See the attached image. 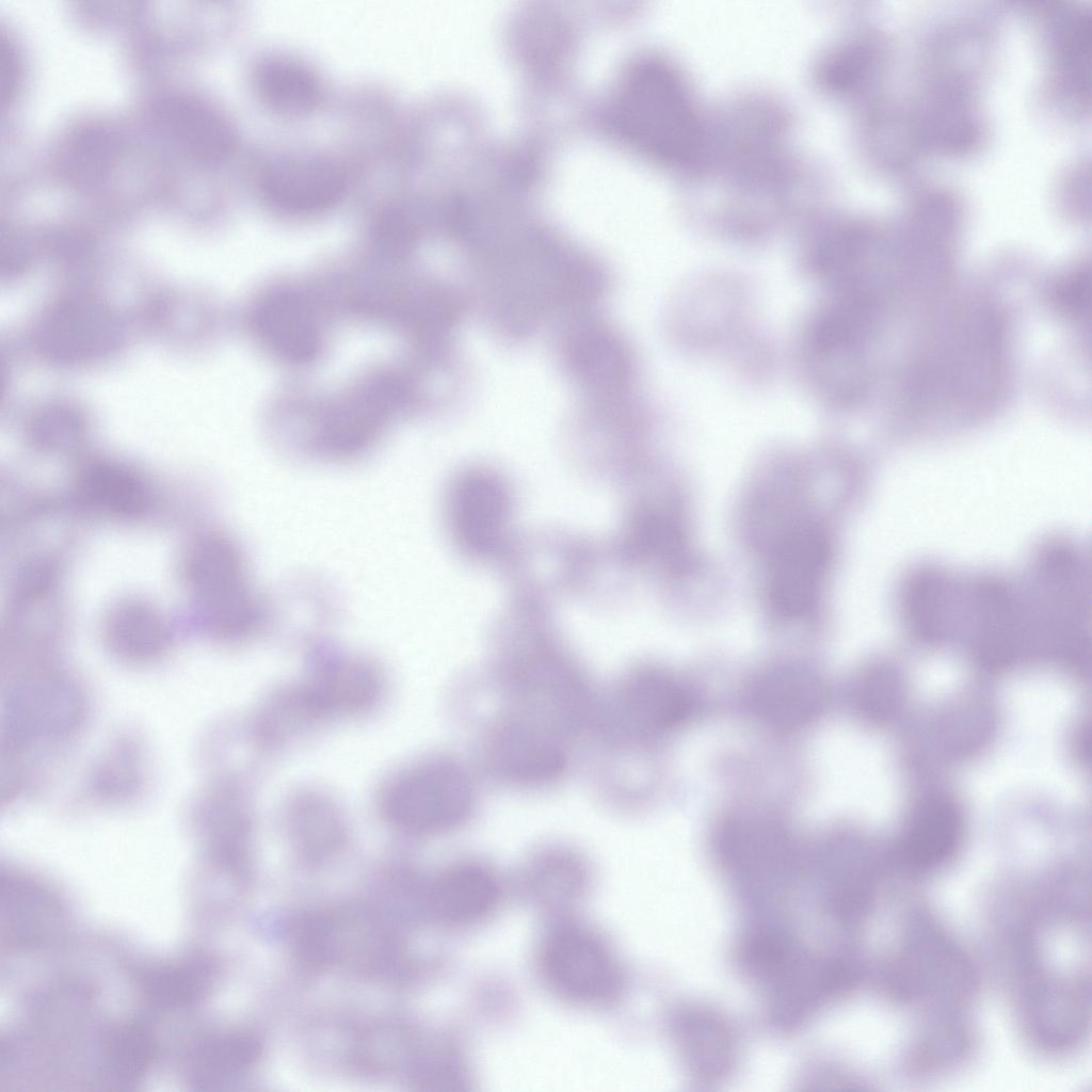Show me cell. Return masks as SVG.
<instances>
[{
	"mask_svg": "<svg viewBox=\"0 0 1092 1092\" xmlns=\"http://www.w3.org/2000/svg\"><path fill=\"white\" fill-rule=\"evenodd\" d=\"M494 244L473 256V272L486 321L505 340L594 310L609 291L608 269L585 254L543 241Z\"/></svg>",
	"mask_w": 1092,
	"mask_h": 1092,
	"instance_id": "cell-1",
	"label": "cell"
},
{
	"mask_svg": "<svg viewBox=\"0 0 1092 1092\" xmlns=\"http://www.w3.org/2000/svg\"><path fill=\"white\" fill-rule=\"evenodd\" d=\"M613 111L621 134L658 162L684 166L702 154L705 127L693 95L663 60H644L627 74Z\"/></svg>",
	"mask_w": 1092,
	"mask_h": 1092,
	"instance_id": "cell-2",
	"label": "cell"
},
{
	"mask_svg": "<svg viewBox=\"0 0 1092 1092\" xmlns=\"http://www.w3.org/2000/svg\"><path fill=\"white\" fill-rule=\"evenodd\" d=\"M179 578L197 607L202 626L215 640H246L271 616L270 606L252 582L241 548L223 533H200L186 545Z\"/></svg>",
	"mask_w": 1092,
	"mask_h": 1092,
	"instance_id": "cell-3",
	"label": "cell"
},
{
	"mask_svg": "<svg viewBox=\"0 0 1092 1092\" xmlns=\"http://www.w3.org/2000/svg\"><path fill=\"white\" fill-rule=\"evenodd\" d=\"M479 791L461 759L433 755L405 767L381 789L380 814L392 828L416 836L457 831L476 816Z\"/></svg>",
	"mask_w": 1092,
	"mask_h": 1092,
	"instance_id": "cell-4",
	"label": "cell"
},
{
	"mask_svg": "<svg viewBox=\"0 0 1092 1092\" xmlns=\"http://www.w3.org/2000/svg\"><path fill=\"white\" fill-rule=\"evenodd\" d=\"M974 973L953 940L927 915H917L886 964L883 986L899 1002L954 1012L974 987Z\"/></svg>",
	"mask_w": 1092,
	"mask_h": 1092,
	"instance_id": "cell-5",
	"label": "cell"
},
{
	"mask_svg": "<svg viewBox=\"0 0 1092 1092\" xmlns=\"http://www.w3.org/2000/svg\"><path fill=\"white\" fill-rule=\"evenodd\" d=\"M791 835L767 815L742 813L718 823L713 854L740 896L760 903L787 889L797 878L799 858Z\"/></svg>",
	"mask_w": 1092,
	"mask_h": 1092,
	"instance_id": "cell-6",
	"label": "cell"
},
{
	"mask_svg": "<svg viewBox=\"0 0 1092 1092\" xmlns=\"http://www.w3.org/2000/svg\"><path fill=\"white\" fill-rule=\"evenodd\" d=\"M572 740L539 723L492 717L481 728L478 753L494 781L516 789H545L567 774Z\"/></svg>",
	"mask_w": 1092,
	"mask_h": 1092,
	"instance_id": "cell-7",
	"label": "cell"
},
{
	"mask_svg": "<svg viewBox=\"0 0 1092 1092\" xmlns=\"http://www.w3.org/2000/svg\"><path fill=\"white\" fill-rule=\"evenodd\" d=\"M594 311L559 323L558 360L583 399L627 396L633 380L630 349L619 330Z\"/></svg>",
	"mask_w": 1092,
	"mask_h": 1092,
	"instance_id": "cell-8",
	"label": "cell"
},
{
	"mask_svg": "<svg viewBox=\"0 0 1092 1092\" xmlns=\"http://www.w3.org/2000/svg\"><path fill=\"white\" fill-rule=\"evenodd\" d=\"M537 962L547 985L568 1001L598 1006L612 1001L622 991L623 974L616 958L588 929H553L540 946Z\"/></svg>",
	"mask_w": 1092,
	"mask_h": 1092,
	"instance_id": "cell-9",
	"label": "cell"
},
{
	"mask_svg": "<svg viewBox=\"0 0 1092 1092\" xmlns=\"http://www.w3.org/2000/svg\"><path fill=\"white\" fill-rule=\"evenodd\" d=\"M860 966L845 956H817L799 948L777 978L766 989L769 1014L783 1030L803 1025L833 998L851 990Z\"/></svg>",
	"mask_w": 1092,
	"mask_h": 1092,
	"instance_id": "cell-10",
	"label": "cell"
},
{
	"mask_svg": "<svg viewBox=\"0 0 1092 1092\" xmlns=\"http://www.w3.org/2000/svg\"><path fill=\"white\" fill-rule=\"evenodd\" d=\"M119 326L108 307L87 296H70L50 306L35 330L39 352L51 362L85 364L108 354Z\"/></svg>",
	"mask_w": 1092,
	"mask_h": 1092,
	"instance_id": "cell-11",
	"label": "cell"
},
{
	"mask_svg": "<svg viewBox=\"0 0 1092 1092\" xmlns=\"http://www.w3.org/2000/svg\"><path fill=\"white\" fill-rule=\"evenodd\" d=\"M78 690L59 677L19 682L9 694L6 737L10 751L30 742H55L78 730L83 703Z\"/></svg>",
	"mask_w": 1092,
	"mask_h": 1092,
	"instance_id": "cell-12",
	"label": "cell"
},
{
	"mask_svg": "<svg viewBox=\"0 0 1092 1092\" xmlns=\"http://www.w3.org/2000/svg\"><path fill=\"white\" fill-rule=\"evenodd\" d=\"M829 552L825 535L815 526H798L781 539L768 574V595L777 613L799 617L815 606Z\"/></svg>",
	"mask_w": 1092,
	"mask_h": 1092,
	"instance_id": "cell-13",
	"label": "cell"
},
{
	"mask_svg": "<svg viewBox=\"0 0 1092 1092\" xmlns=\"http://www.w3.org/2000/svg\"><path fill=\"white\" fill-rule=\"evenodd\" d=\"M347 188L344 168L322 155L276 158L264 167L260 178L266 200L275 209L295 215L319 213L336 206Z\"/></svg>",
	"mask_w": 1092,
	"mask_h": 1092,
	"instance_id": "cell-14",
	"label": "cell"
},
{
	"mask_svg": "<svg viewBox=\"0 0 1092 1092\" xmlns=\"http://www.w3.org/2000/svg\"><path fill=\"white\" fill-rule=\"evenodd\" d=\"M155 130L188 159L214 164L234 151L236 135L229 121L214 107L188 94L158 97L149 108Z\"/></svg>",
	"mask_w": 1092,
	"mask_h": 1092,
	"instance_id": "cell-15",
	"label": "cell"
},
{
	"mask_svg": "<svg viewBox=\"0 0 1092 1092\" xmlns=\"http://www.w3.org/2000/svg\"><path fill=\"white\" fill-rule=\"evenodd\" d=\"M301 687L323 720L370 709L381 695L382 678L367 659L321 646L312 653L309 677Z\"/></svg>",
	"mask_w": 1092,
	"mask_h": 1092,
	"instance_id": "cell-16",
	"label": "cell"
},
{
	"mask_svg": "<svg viewBox=\"0 0 1092 1092\" xmlns=\"http://www.w3.org/2000/svg\"><path fill=\"white\" fill-rule=\"evenodd\" d=\"M77 503L87 512L112 520H139L157 504L149 478L126 462L96 459L77 471L73 485Z\"/></svg>",
	"mask_w": 1092,
	"mask_h": 1092,
	"instance_id": "cell-17",
	"label": "cell"
},
{
	"mask_svg": "<svg viewBox=\"0 0 1092 1092\" xmlns=\"http://www.w3.org/2000/svg\"><path fill=\"white\" fill-rule=\"evenodd\" d=\"M818 866L825 911L844 925L862 921L877 895L874 871L865 852L838 837L832 838L822 845Z\"/></svg>",
	"mask_w": 1092,
	"mask_h": 1092,
	"instance_id": "cell-18",
	"label": "cell"
},
{
	"mask_svg": "<svg viewBox=\"0 0 1092 1092\" xmlns=\"http://www.w3.org/2000/svg\"><path fill=\"white\" fill-rule=\"evenodd\" d=\"M395 390L389 383H379L333 410L311 439L312 451L330 461L364 453L382 429Z\"/></svg>",
	"mask_w": 1092,
	"mask_h": 1092,
	"instance_id": "cell-19",
	"label": "cell"
},
{
	"mask_svg": "<svg viewBox=\"0 0 1092 1092\" xmlns=\"http://www.w3.org/2000/svg\"><path fill=\"white\" fill-rule=\"evenodd\" d=\"M2 937L11 947L41 948L63 926L57 899L42 885L13 872H2L0 887Z\"/></svg>",
	"mask_w": 1092,
	"mask_h": 1092,
	"instance_id": "cell-20",
	"label": "cell"
},
{
	"mask_svg": "<svg viewBox=\"0 0 1092 1092\" xmlns=\"http://www.w3.org/2000/svg\"><path fill=\"white\" fill-rule=\"evenodd\" d=\"M102 637L109 652L130 664L158 660L172 642L170 622L160 608L142 597L122 598L105 615Z\"/></svg>",
	"mask_w": 1092,
	"mask_h": 1092,
	"instance_id": "cell-21",
	"label": "cell"
},
{
	"mask_svg": "<svg viewBox=\"0 0 1092 1092\" xmlns=\"http://www.w3.org/2000/svg\"><path fill=\"white\" fill-rule=\"evenodd\" d=\"M500 884L496 873L482 862H457L432 882L428 903L434 915L450 925L482 921L498 904Z\"/></svg>",
	"mask_w": 1092,
	"mask_h": 1092,
	"instance_id": "cell-22",
	"label": "cell"
},
{
	"mask_svg": "<svg viewBox=\"0 0 1092 1092\" xmlns=\"http://www.w3.org/2000/svg\"><path fill=\"white\" fill-rule=\"evenodd\" d=\"M253 325L269 349L291 363H307L319 352L320 334L307 303L288 290L271 292L253 312Z\"/></svg>",
	"mask_w": 1092,
	"mask_h": 1092,
	"instance_id": "cell-23",
	"label": "cell"
},
{
	"mask_svg": "<svg viewBox=\"0 0 1092 1092\" xmlns=\"http://www.w3.org/2000/svg\"><path fill=\"white\" fill-rule=\"evenodd\" d=\"M823 702L820 680L798 668H778L761 675L750 692V704L756 716L786 729L813 721Z\"/></svg>",
	"mask_w": 1092,
	"mask_h": 1092,
	"instance_id": "cell-24",
	"label": "cell"
},
{
	"mask_svg": "<svg viewBox=\"0 0 1092 1092\" xmlns=\"http://www.w3.org/2000/svg\"><path fill=\"white\" fill-rule=\"evenodd\" d=\"M1032 1037L1048 1048H1064L1085 1032L1089 1002L1082 982L1041 980L1030 991L1026 1006Z\"/></svg>",
	"mask_w": 1092,
	"mask_h": 1092,
	"instance_id": "cell-25",
	"label": "cell"
},
{
	"mask_svg": "<svg viewBox=\"0 0 1092 1092\" xmlns=\"http://www.w3.org/2000/svg\"><path fill=\"white\" fill-rule=\"evenodd\" d=\"M673 1026L684 1064L694 1078L714 1082L732 1072L736 1040L719 1015L708 1010L688 1009L676 1016Z\"/></svg>",
	"mask_w": 1092,
	"mask_h": 1092,
	"instance_id": "cell-26",
	"label": "cell"
},
{
	"mask_svg": "<svg viewBox=\"0 0 1092 1092\" xmlns=\"http://www.w3.org/2000/svg\"><path fill=\"white\" fill-rule=\"evenodd\" d=\"M192 815L194 828L206 839L212 857L231 866L242 862L252 822L237 791L216 788L198 800Z\"/></svg>",
	"mask_w": 1092,
	"mask_h": 1092,
	"instance_id": "cell-27",
	"label": "cell"
},
{
	"mask_svg": "<svg viewBox=\"0 0 1092 1092\" xmlns=\"http://www.w3.org/2000/svg\"><path fill=\"white\" fill-rule=\"evenodd\" d=\"M917 815L902 840L900 857L909 870L927 873L953 856L961 837V821L954 806L945 801H933Z\"/></svg>",
	"mask_w": 1092,
	"mask_h": 1092,
	"instance_id": "cell-28",
	"label": "cell"
},
{
	"mask_svg": "<svg viewBox=\"0 0 1092 1092\" xmlns=\"http://www.w3.org/2000/svg\"><path fill=\"white\" fill-rule=\"evenodd\" d=\"M254 84L268 108L288 116H300L315 110L323 94L314 70L283 55L262 60L255 69Z\"/></svg>",
	"mask_w": 1092,
	"mask_h": 1092,
	"instance_id": "cell-29",
	"label": "cell"
},
{
	"mask_svg": "<svg viewBox=\"0 0 1092 1092\" xmlns=\"http://www.w3.org/2000/svg\"><path fill=\"white\" fill-rule=\"evenodd\" d=\"M122 143L111 128L86 124L63 140L57 158L61 176L78 187H92L108 178L114 168Z\"/></svg>",
	"mask_w": 1092,
	"mask_h": 1092,
	"instance_id": "cell-30",
	"label": "cell"
},
{
	"mask_svg": "<svg viewBox=\"0 0 1092 1092\" xmlns=\"http://www.w3.org/2000/svg\"><path fill=\"white\" fill-rule=\"evenodd\" d=\"M525 879L532 896L550 906L565 905L584 890L589 868L584 857L565 845H549L528 860Z\"/></svg>",
	"mask_w": 1092,
	"mask_h": 1092,
	"instance_id": "cell-31",
	"label": "cell"
},
{
	"mask_svg": "<svg viewBox=\"0 0 1092 1092\" xmlns=\"http://www.w3.org/2000/svg\"><path fill=\"white\" fill-rule=\"evenodd\" d=\"M259 1054V1042L251 1034L230 1032L209 1037L191 1053L190 1081L197 1089H213L244 1074Z\"/></svg>",
	"mask_w": 1092,
	"mask_h": 1092,
	"instance_id": "cell-32",
	"label": "cell"
},
{
	"mask_svg": "<svg viewBox=\"0 0 1092 1092\" xmlns=\"http://www.w3.org/2000/svg\"><path fill=\"white\" fill-rule=\"evenodd\" d=\"M286 829L294 846L308 856H321L340 846L343 816L326 797L315 792L294 798L286 810Z\"/></svg>",
	"mask_w": 1092,
	"mask_h": 1092,
	"instance_id": "cell-33",
	"label": "cell"
},
{
	"mask_svg": "<svg viewBox=\"0 0 1092 1092\" xmlns=\"http://www.w3.org/2000/svg\"><path fill=\"white\" fill-rule=\"evenodd\" d=\"M210 981L206 961L188 959L155 964L138 975V987L156 1008L174 1010L188 1007L203 996Z\"/></svg>",
	"mask_w": 1092,
	"mask_h": 1092,
	"instance_id": "cell-34",
	"label": "cell"
},
{
	"mask_svg": "<svg viewBox=\"0 0 1092 1092\" xmlns=\"http://www.w3.org/2000/svg\"><path fill=\"white\" fill-rule=\"evenodd\" d=\"M101 1054L109 1076L117 1083L130 1086L151 1066L157 1043L146 1027L124 1023L107 1030L101 1041Z\"/></svg>",
	"mask_w": 1092,
	"mask_h": 1092,
	"instance_id": "cell-35",
	"label": "cell"
},
{
	"mask_svg": "<svg viewBox=\"0 0 1092 1092\" xmlns=\"http://www.w3.org/2000/svg\"><path fill=\"white\" fill-rule=\"evenodd\" d=\"M968 1042L966 1026L958 1014H932L912 1048V1064L919 1071L944 1067L965 1054Z\"/></svg>",
	"mask_w": 1092,
	"mask_h": 1092,
	"instance_id": "cell-36",
	"label": "cell"
},
{
	"mask_svg": "<svg viewBox=\"0 0 1092 1092\" xmlns=\"http://www.w3.org/2000/svg\"><path fill=\"white\" fill-rule=\"evenodd\" d=\"M142 780L139 751L131 742L110 748L93 770L91 789L107 800L125 799L139 789Z\"/></svg>",
	"mask_w": 1092,
	"mask_h": 1092,
	"instance_id": "cell-37",
	"label": "cell"
},
{
	"mask_svg": "<svg viewBox=\"0 0 1092 1092\" xmlns=\"http://www.w3.org/2000/svg\"><path fill=\"white\" fill-rule=\"evenodd\" d=\"M81 431V420L75 413L55 408L42 413L32 422L30 438L39 451L57 453L71 448Z\"/></svg>",
	"mask_w": 1092,
	"mask_h": 1092,
	"instance_id": "cell-38",
	"label": "cell"
},
{
	"mask_svg": "<svg viewBox=\"0 0 1092 1092\" xmlns=\"http://www.w3.org/2000/svg\"><path fill=\"white\" fill-rule=\"evenodd\" d=\"M414 230L408 216L400 209L390 208L381 213L374 226L376 242L391 252L406 248Z\"/></svg>",
	"mask_w": 1092,
	"mask_h": 1092,
	"instance_id": "cell-39",
	"label": "cell"
},
{
	"mask_svg": "<svg viewBox=\"0 0 1092 1092\" xmlns=\"http://www.w3.org/2000/svg\"><path fill=\"white\" fill-rule=\"evenodd\" d=\"M20 60L14 43L0 35V101L3 107L14 99L20 79Z\"/></svg>",
	"mask_w": 1092,
	"mask_h": 1092,
	"instance_id": "cell-40",
	"label": "cell"
}]
</instances>
